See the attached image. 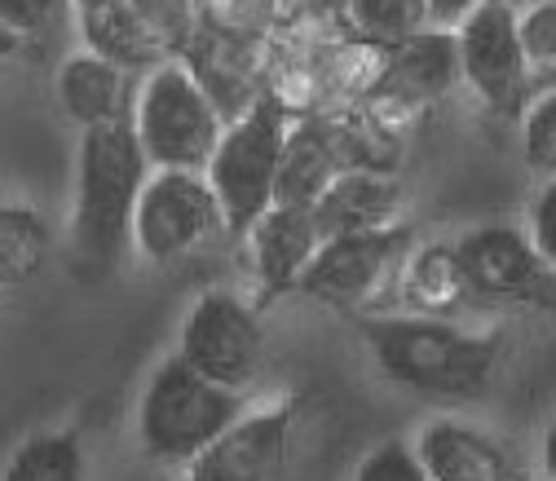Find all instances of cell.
<instances>
[{
  "label": "cell",
  "mask_w": 556,
  "mask_h": 481,
  "mask_svg": "<svg viewBox=\"0 0 556 481\" xmlns=\"http://www.w3.org/2000/svg\"><path fill=\"white\" fill-rule=\"evenodd\" d=\"M358 340L393 389L446 406L481 402L508 363L504 327H464L406 309L358 318Z\"/></svg>",
  "instance_id": "6da1fadb"
},
{
  "label": "cell",
  "mask_w": 556,
  "mask_h": 481,
  "mask_svg": "<svg viewBox=\"0 0 556 481\" xmlns=\"http://www.w3.org/2000/svg\"><path fill=\"white\" fill-rule=\"evenodd\" d=\"M151 177V164L137 147V132L124 124L85 128L76 142V186H72V252L85 269L102 274L119 261L132 230V208Z\"/></svg>",
  "instance_id": "7a4b0ae2"
},
{
  "label": "cell",
  "mask_w": 556,
  "mask_h": 481,
  "mask_svg": "<svg viewBox=\"0 0 556 481\" xmlns=\"http://www.w3.org/2000/svg\"><path fill=\"white\" fill-rule=\"evenodd\" d=\"M256 397V393H252ZM248 393L222 389L207 376H199L190 363L168 354L142 384L132 406V442L151 464L186 472L207 446H213L226 425L243 416L252 402Z\"/></svg>",
  "instance_id": "3957f363"
},
{
  "label": "cell",
  "mask_w": 556,
  "mask_h": 481,
  "mask_svg": "<svg viewBox=\"0 0 556 481\" xmlns=\"http://www.w3.org/2000/svg\"><path fill=\"white\" fill-rule=\"evenodd\" d=\"M128 128L137 132V147L151 168L203 173L226 132V115L207 98L186 58H164L137 76Z\"/></svg>",
  "instance_id": "277c9868"
},
{
  "label": "cell",
  "mask_w": 556,
  "mask_h": 481,
  "mask_svg": "<svg viewBox=\"0 0 556 481\" xmlns=\"http://www.w3.org/2000/svg\"><path fill=\"white\" fill-rule=\"evenodd\" d=\"M222 239H230V226L207 177L186 168H151L132 208V256L155 269H173L213 252Z\"/></svg>",
  "instance_id": "5b68a950"
},
{
  "label": "cell",
  "mask_w": 556,
  "mask_h": 481,
  "mask_svg": "<svg viewBox=\"0 0 556 481\" xmlns=\"http://www.w3.org/2000/svg\"><path fill=\"white\" fill-rule=\"evenodd\" d=\"M292 119L296 115L265 89L239 119L226 124L203 177L222 199L230 239H243V230L274 203V177H278V160H283Z\"/></svg>",
  "instance_id": "8992f818"
},
{
  "label": "cell",
  "mask_w": 556,
  "mask_h": 481,
  "mask_svg": "<svg viewBox=\"0 0 556 481\" xmlns=\"http://www.w3.org/2000/svg\"><path fill=\"white\" fill-rule=\"evenodd\" d=\"M410 243H415V230L406 221L389 230L331 235L318 243L296 292L344 318L389 314V301L397 292V269Z\"/></svg>",
  "instance_id": "52a82bcc"
},
{
  "label": "cell",
  "mask_w": 556,
  "mask_h": 481,
  "mask_svg": "<svg viewBox=\"0 0 556 481\" xmlns=\"http://www.w3.org/2000/svg\"><path fill=\"white\" fill-rule=\"evenodd\" d=\"M472 309L556 314V274L526 235V226L485 221L455 235Z\"/></svg>",
  "instance_id": "ba28073f"
},
{
  "label": "cell",
  "mask_w": 556,
  "mask_h": 481,
  "mask_svg": "<svg viewBox=\"0 0 556 481\" xmlns=\"http://www.w3.org/2000/svg\"><path fill=\"white\" fill-rule=\"evenodd\" d=\"M173 354L213 384L252 397L265 371V322L256 301L230 288L199 292L181 314Z\"/></svg>",
  "instance_id": "9c48e42d"
},
{
  "label": "cell",
  "mask_w": 556,
  "mask_h": 481,
  "mask_svg": "<svg viewBox=\"0 0 556 481\" xmlns=\"http://www.w3.org/2000/svg\"><path fill=\"white\" fill-rule=\"evenodd\" d=\"M455 49H459V80L477 98V106L504 124H517L534 98L517 36V5H508V0H477L455 23Z\"/></svg>",
  "instance_id": "30bf717a"
},
{
  "label": "cell",
  "mask_w": 556,
  "mask_h": 481,
  "mask_svg": "<svg viewBox=\"0 0 556 481\" xmlns=\"http://www.w3.org/2000/svg\"><path fill=\"white\" fill-rule=\"evenodd\" d=\"M296 446V393L252 397L243 416L207 446L186 481H278Z\"/></svg>",
  "instance_id": "8fae6325"
},
{
  "label": "cell",
  "mask_w": 556,
  "mask_h": 481,
  "mask_svg": "<svg viewBox=\"0 0 556 481\" xmlns=\"http://www.w3.org/2000/svg\"><path fill=\"white\" fill-rule=\"evenodd\" d=\"M455 89H464L455 27H429L397 49H384L380 80L363 98V106L371 119H380L393 132V119L425 115V111L442 106Z\"/></svg>",
  "instance_id": "7c38bea8"
},
{
  "label": "cell",
  "mask_w": 556,
  "mask_h": 481,
  "mask_svg": "<svg viewBox=\"0 0 556 481\" xmlns=\"http://www.w3.org/2000/svg\"><path fill=\"white\" fill-rule=\"evenodd\" d=\"M243 256L252 274V301H283L301 288V274L309 269L323 230L314 208H292V203H269V208L243 230Z\"/></svg>",
  "instance_id": "4fadbf2b"
},
{
  "label": "cell",
  "mask_w": 556,
  "mask_h": 481,
  "mask_svg": "<svg viewBox=\"0 0 556 481\" xmlns=\"http://www.w3.org/2000/svg\"><path fill=\"white\" fill-rule=\"evenodd\" d=\"M415 455H420L429 481H517L526 472L504 438L455 416V410H442L420 425Z\"/></svg>",
  "instance_id": "5bb4252c"
},
{
  "label": "cell",
  "mask_w": 556,
  "mask_h": 481,
  "mask_svg": "<svg viewBox=\"0 0 556 481\" xmlns=\"http://www.w3.org/2000/svg\"><path fill=\"white\" fill-rule=\"evenodd\" d=\"M186 66L199 76L207 98L217 102V111L239 119L265 89H269V62H265V40H235L222 31L199 27L186 45Z\"/></svg>",
  "instance_id": "9a60e30c"
},
{
  "label": "cell",
  "mask_w": 556,
  "mask_h": 481,
  "mask_svg": "<svg viewBox=\"0 0 556 481\" xmlns=\"http://www.w3.org/2000/svg\"><path fill=\"white\" fill-rule=\"evenodd\" d=\"M132 89H137V72L102 58L89 45L66 53L53 72V102L80 132L102 124H124L132 111Z\"/></svg>",
  "instance_id": "2e32d148"
},
{
  "label": "cell",
  "mask_w": 556,
  "mask_h": 481,
  "mask_svg": "<svg viewBox=\"0 0 556 481\" xmlns=\"http://www.w3.org/2000/svg\"><path fill=\"white\" fill-rule=\"evenodd\" d=\"M323 239L389 230L406 221V186L393 168H340L314 203Z\"/></svg>",
  "instance_id": "e0dca14e"
},
{
  "label": "cell",
  "mask_w": 556,
  "mask_h": 481,
  "mask_svg": "<svg viewBox=\"0 0 556 481\" xmlns=\"http://www.w3.org/2000/svg\"><path fill=\"white\" fill-rule=\"evenodd\" d=\"M393 301L406 314L429 318H455L459 309H472L455 239H415L402 256Z\"/></svg>",
  "instance_id": "ac0fdd59"
},
{
  "label": "cell",
  "mask_w": 556,
  "mask_h": 481,
  "mask_svg": "<svg viewBox=\"0 0 556 481\" xmlns=\"http://www.w3.org/2000/svg\"><path fill=\"white\" fill-rule=\"evenodd\" d=\"M53 261V226L40 203L0 199V296L27 292Z\"/></svg>",
  "instance_id": "d6986e66"
},
{
  "label": "cell",
  "mask_w": 556,
  "mask_h": 481,
  "mask_svg": "<svg viewBox=\"0 0 556 481\" xmlns=\"http://www.w3.org/2000/svg\"><path fill=\"white\" fill-rule=\"evenodd\" d=\"M340 173V160L331 151V137L318 124V115H296L283 142V160H278L274 177V203H292V208H314L318 194L331 186Z\"/></svg>",
  "instance_id": "ffe728a7"
},
{
  "label": "cell",
  "mask_w": 556,
  "mask_h": 481,
  "mask_svg": "<svg viewBox=\"0 0 556 481\" xmlns=\"http://www.w3.org/2000/svg\"><path fill=\"white\" fill-rule=\"evenodd\" d=\"M331 10L344 36L371 49H397L410 36L438 27L429 0H336Z\"/></svg>",
  "instance_id": "44dd1931"
},
{
  "label": "cell",
  "mask_w": 556,
  "mask_h": 481,
  "mask_svg": "<svg viewBox=\"0 0 556 481\" xmlns=\"http://www.w3.org/2000/svg\"><path fill=\"white\" fill-rule=\"evenodd\" d=\"M89 477V459H85V442L76 429H40L31 438H23L0 481H85Z\"/></svg>",
  "instance_id": "7402d4cb"
},
{
  "label": "cell",
  "mask_w": 556,
  "mask_h": 481,
  "mask_svg": "<svg viewBox=\"0 0 556 481\" xmlns=\"http://www.w3.org/2000/svg\"><path fill=\"white\" fill-rule=\"evenodd\" d=\"M194 18L199 27L235 40H269L283 23V5L278 0H194Z\"/></svg>",
  "instance_id": "603a6c76"
},
{
  "label": "cell",
  "mask_w": 556,
  "mask_h": 481,
  "mask_svg": "<svg viewBox=\"0 0 556 481\" xmlns=\"http://www.w3.org/2000/svg\"><path fill=\"white\" fill-rule=\"evenodd\" d=\"M517 36L526 53V72L534 93L556 89V0H530L517 5Z\"/></svg>",
  "instance_id": "cb8c5ba5"
},
{
  "label": "cell",
  "mask_w": 556,
  "mask_h": 481,
  "mask_svg": "<svg viewBox=\"0 0 556 481\" xmlns=\"http://www.w3.org/2000/svg\"><path fill=\"white\" fill-rule=\"evenodd\" d=\"M76 23V0H0V27L18 45H45Z\"/></svg>",
  "instance_id": "d4e9b609"
},
{
  "label": "cell",
  "mask_w": 556,
  "mask_h": 481,
  "mask_svg": "<svg viewBox=\"0 0 556 481\" xmlns=\"http://www.w3.org/2000/svg\"><path fill=\"white\" fill-rule=\"evenodd\" d=\"M517 137H521L526 168L539 181L556 177V89H543V93L530 98L526 115L517 119Z\"/></svg>",
  "instance_id": "484cf974"
},
{
  "label": "cell",
  "mask_w": 556,
  "mask_h": 481,
  "mask_svg": "<svg viewBox=\"0 0 556 481\" xmlns=\"http://www.w3.org/2000/svg\"><path fill=\"white\" fill-rule=\"evenodd\" d=\"M350 481H429V477H425L420 455H415V442L384 438V442H371L358 455Z\"/></svg>",
  "instance_id": "4316f807"
},
{
  "label": "cell",
  "mask_w": 556,
  "mask_h": 481,
  "mask_svg": "<svg viewBox=\"0 0 556 481\" xmlns=\"http://www.w3.org/2000/svg\"><path fill=\"white\" fill-rule=\"evenodd\" d=\"M526 235L534 239V248L543 252V261L556 274V177H543L539 190L530 194L526 208Z\"/></svg>",
  "instance_id": "83f0119b"
},
{
  "label": "cell",
  "mask_w": 556,
  "mask_h": 481,
  "mask_svg": "<svg viewBox=\"0 0 556 481\" xmlns=\"http://www.w3.org/2000/svg\"><path fill=\"white\" fill-rule=\"evenodd\" d=\"M539 477L543 481H556V406H552V416L539 433Z\"/></svg>",
  "instance_id": "f1b7e54d"
},
{
  "label": "cell",
  "mask_w": 556,
  "mask_h": 481,
  "mask_svg": "<svg viewBox=\"0 0 556 481\" xmlns=\"http://www.w3.org/2000/svg\"><path fill=\"white\" fill-rule=\"evenodd\" d=\"M472 5H477V0H429V10H433V23H438V27H455Z\"/></svg>",
  "instance_id": "f546056e"
},
{
  "label": "cell",
  "mask_w": 556,
  "mask_h": 481,
  "mask_svg": "<svg viewBox=\"0 0 556 481\" xmlns=\"http://www.w3.org/2000/svg\"><path fill=\"white\" fill-rule=\"evenodd\" d=\"M18 49H23V45H18V40H14L5 27H0V58H10V53H18Z\"/></svg>",
  "instance_id": "4dcf8cb0"
},
{
  "label": "cell",
  "mask_w": 556,
  "mask_h": 481,
  "mask_svg": "<svg viewBox=\"0 0 556 481\" xmlns=\"http://www.w3.org/2000/svg\"><path fill=\"white\" fill-rule=\"evenodd\" d=\"M305 5H336V0H305Z\"/></svg>",
  "instance_id": "1f68e13d"
},
{
  "label": "cell",
  "mask_w": 556,
  "mask_h": 481,
  "mask_svg": "<svg viewBox=\"0 0 556 481\" xmlns=\"http://www.w3.org/2000/svg\"><path fill=\"white\" fill-rule=\"evenodd\" d=\"M517 481H543V477H530V472H521V477H517Z\"/></svg>",
  "instance_id": "d6a6232c"
},
{
  "label": "cell",
  "mask_w": 556,
  "mask_h": 481,
  "mask_svg": "<svg viewBox=\"0 0 556 481\" xmlns=\"http://www.w3.org/2000/svg\"><path fill=\"white\" fill-rule=\"evenodd\" d=\"M508 5H530V0H508Z\"/></svg>",
  "instance_id": "836d02e7"
}]
</instances>
